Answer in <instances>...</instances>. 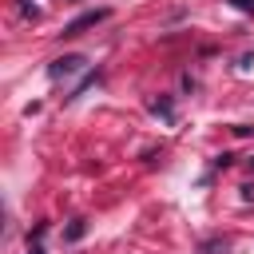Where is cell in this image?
<instances>
[{
    "instance_id": "1",
    "label": "cell",
    "mask_w": 254,
    "mask_h": 254,
    "mask_svg": "<svg viewBox=\"0 0 254 254\" xmlns=\"http://www.w3.org/2000/svg\"><path fill=\"white\" fill-rule=\"evenodd\" d=\"M107 16H111L107 8H91V12H79V16L71 20V24H64V36H83L87 28H95V24H103Z\"/></svg>"
},
{
    "instance_id": "2",
    "label": "cell",
    "mask_w": 254,
    "mask_h": 254,
    "mask_svg": "<svg viewBox=\"0 0 254 254\" xmlns=\"http://www.w3.org/2000/svg\"><path fill=\"white\" fill-rule=\"evenodd\" d=\"M83 67H87L83 56H60V60H52L48 75H52V79H64V75H75V71H83Z\"/></svg>"
},
{
    "instance_id": "3",
    "label": "cell",
    "mask_w": 254,
    "mask_h": 254,
    "mask_svg": "<svg viewBox=\"0 0 254 254\" xmlns=\"http://www.w3.org/2000/svg\"><path fill=\"white\" fill-rule=\"evenodd\" d=\"M151 111H155V115H163V119H175V111H171V99H155V103H151Z\"/></svg>"
},
{
    "instance_id": "4",
    "label": "cell",
    "mask_w": 254,
    "mask_h": 254,
    "mask_svg": "<svg viewBox=\"0 0 254 254\" xmlns=\"http://www.w3.org/2000/svg\"><path fill=\"white\" fill-rule=\"evenodd\" d=\"M83 230H87V222H83V218H75V222L67 226V242H79V238H83Z\"/></svg>"
},
{
    "instance_id": "5",
    "label": "cell",
    "mask_w": 254,
    "mask_h": 254,
    "mask_svg": "<svg viewBox=\"0 0 254 254\" xmlns=\"http://www.w3.org/2000/svg\"><path fill=\"white\" fill-rule=\"evenodd\" d=\"M44 230H48V226H36V242H28V254H44V246H40V238H44Z\"/></svg>"
},
{
    "instance_id": "6",
    "label": "cell",
    "mask_w": 254,
    "mask_h": 254,
    "mask_svg": "<svg viewBox=\"0 0 254 254\" xmlns=\"http://www.w3.org/2000/svg\"><path fill=\"white\" fill-rule=\"evenodd\" d=\"M238 12H246V16H254V0H230Z\"/></svg>"
},
{
    "instance_id": "7",
    "label": "cell",
    "mask_w": 254,
    "mask_h": 254,
    "mask_svg": "<svg viewBox=\"0 0 254 254\" xmlns=\"http://www.w3.org/2000/svg\"><path fill=\"white\" fill-rule=\"evenodd\" d=\"M218 250H226V242H206L202 246V254H218Z\"/></svg>"
}]
</instances>
